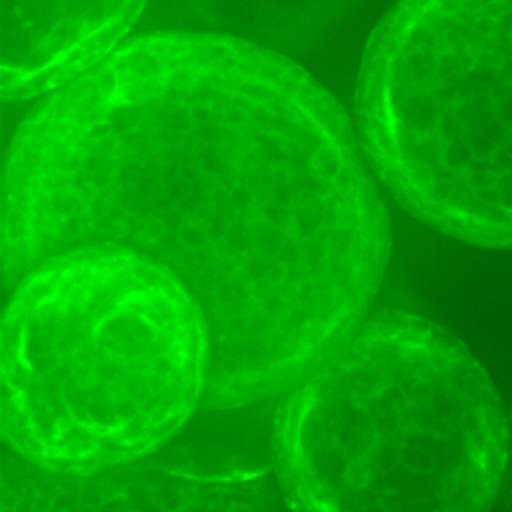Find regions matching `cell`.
I'll return each mask as SVG.
<instances>
[{"label":"cell","mask_w":512,"mask_h":512,"mask_svg":"<svg viewBox=\"0 0 512 512\" xmlns=\"http://www.w3.org/2000/svg\"><path fill=\"white\" fill-rule=\"evenodd\" d=\"M354 128L288 56L150 30L16 128L2 292L58 252L134 250L202 310L208 408L286 392L364 320L388 264L390 218Z\"/></svg>","instance_id":"obj_1"},{"label":"cell","mask_w":512,"mask_h":512,"mask_svg":"<svg viewBox=\"0 0 512 512\" xmlns=\"http://www.w3.org/2000/svg\"><path fill=\"white\" fill-rule=\"evenodd\" d=\"M208 372L200 306L134 250L58 252L6 294L0 428L34 468L84 476L136 464L204 404Z\"/></svg>","instance_id":"obj_2"},{"label":"cell","mask_w":512,"mask_h":512,"mask_svg":"<svg viewBox=\"0 0 512 512\" xmlns=\"http://www.w3.org/2000/svg\"><path fill=\"white\" fill-rule=\"evenodd\" d=\"M272 432L292 512H492L506 410L448 328L408 312L362 320L286 390Z\"/></svg>","instance_id":"obj_3"},{"label":"cell","mask_w":512,"mask_h":512,"mask_svg":"<svg viewBox=\"0 0 512 512\" xmlns=\"http://www.w3.org/2000/svg\"><path fill=\"white\" fill-rule=\"evenodd\" d=\"M354 116L404 210L512 250V0H396L366 42Z\"/></svg>","instance_id":"obj_4"},{"label":"cell","mask_w":512,"mask_h":512,"mask_svg":"<svg viewBox=\"0 0 512 512\" xmlns=\"http://www.w3.org/2000/svg\"><path fill=\"white\" fill-rule=\"evenodd\" d=\"M148 0H2L0 92L50 94L114 54Z\"/></svg>","instance_id":"obj_5"},{"label":"cell","mask_w":512,"mask_h":512,"mask_svg":"<svg viewBox=\"0 0 512 512\" xmlns=\"http://www.w3.org/2000/svg\"><path fill=\"white\" fill-rule=\"evenodd\" d=\"M362 0H148L154 30L242 40L282 56L304 52L344 22Z\"/></svg>","instance_id":"obj_6"},{"label":"cell","mask_w":512,"mask_h":512,"mask_svg":"<svg viewBox=\"0 0 512 512\" xmlns=\"http://www.w3.org/2000/svg\"><path fill=\"white\" fill-rule=\"evenodd\" d=\"M512 506V408L506 410V466L500 486L498 508L508 510Z\"/></svg>","instance_id":"obj_7"}]
</instances>
